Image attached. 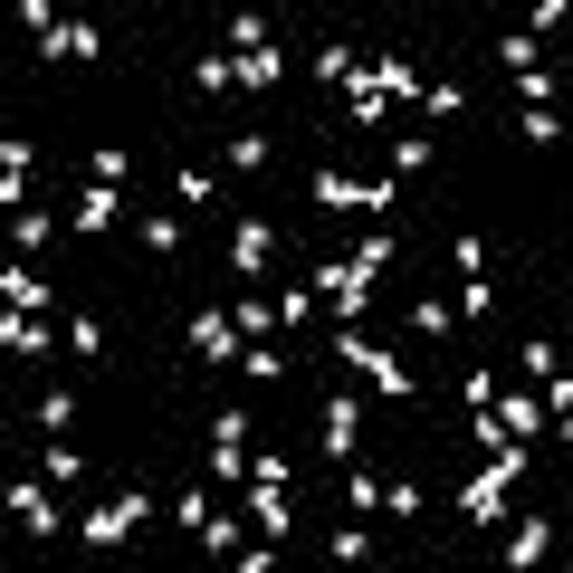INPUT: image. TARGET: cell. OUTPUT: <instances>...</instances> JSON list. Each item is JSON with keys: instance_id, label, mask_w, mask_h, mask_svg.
Returning a JSON list of instances; mask_svg holds the SVG:
<instances>
[{"instance_id": "cell-1", "label": "cell", "mask_w": 573, "mask_h": 573, "mask_svg": "<svg viewBox=\"0 0 573 573\" xmlns=\"http://www.w3.org/2000/svg\"><path fill=\"white\" fill-rule=\"evenodd\" d=\"M516 478H525V440H497V459H487V469L459 487V516H469V525H497V516H506V487H516Z\"/></svg>"}, {"instance_id": "cell-2", "label": "cell", "mask_w": 573, "mask_h": 573, "mask_svg": "<svg viewBox=\"0 0 573 573\" xmlns=\"http://www.w3.org/2000/svg\"><path fill=\"white\" fill-rule=\"evenodd\" d=\"M354 440H363V402L334 392V402H325V459H354Z\"/></svg>"}, {"instance_id": "cell-3", "label": "cell", "mask_w": 573, "mask_h": 573, "mask_svg": "<svg viewBox=\"0 0 573 573\" xmlns=\"http://www.w3.org/2000/svg\"><path fill=\"white\" fill-rule=\"evenodd\" d=\"M268 249H278L268 220H239V230H230V268H239V278H268Z\"/></svg>"}, {"instance_id": "cell-4", "label": "cell", "mask_w": 573, "mask_h": 573, "mask_svg": "<svg viewBox=\"0 0 573 573\" xmlns=\"http://www.w3.org/2000/svg\"><path fill=\"white\" fill-rule=\"evenodd\" d=\"M10 516H20L29 535H58V497H39V478H20V487H10Z\"/></svg>"}, {"instance_id": "cell-5", "label": "cell", "mask_w": 573, "mask_h": 573, "mask_svg": "<svg viewBox=\"0 0 573 573\" xmlns=\"http://www.w3.org/2000/svg\"><path fill=\"white\" fill-rule=\"evenodd\" d=\"M134 516H143V497H105L87 516V545H115V535H134Z\"/></svg>"}, {"instance_id": "cell-6", "label": "cell", "mask_w": 573, "mask_h": 573, "mask_svg": "<svg viewBox=\"0 0 573 573\" xmlns=\"http://www.w3.org/2000/svg\"><path fill=\"white\" fill-rule=\"evenodd\" d=\"M191 354H201V363L230 354V315H191Z\"/></svg>"}, {"instance_id": "cell-7", "label": "cell", "mask_w": 573, "mask_h": 573, "mask_svg": "<svg viewBox=\"0 0 573 573\" xmlns=\"http://www.w3.org/2000/svg\"><path fill=\"white\" fill-rule=\"evenodd\" d=\"M334 564H373V535H363V525H354V516L334 525Z\"/></svg>"}, {"instance_id": "cell-8", "label": "cell", "mask_w": 573, "mask_h": 573, "mask_svg": "<svg viewBox=\"0 0 573 573\" xmlns=\"http://www.w3.org/2000/svg\"><path fill=\"white\" fill-rule=\"evenodd\" d=\"M143 249H153V259H172V249H182V220L153 211V220H143Z\"/></svg>"}, {"instance_id": "cell-9", "label": "cell", "mask_w": 573, "mask_h": 573, "mask_svg": "<svg viewBox=\"0 0 573 573\" xmlns=\"http://www.w3.org/2000/svg\"><path fill=\"white\" fill-rule=\"evenodd\" d=\"M363 506H382V478H363V469H344V516H363Z\"/></svg>"}, {"instance_id": "cell-10", "label": "cell", "mask_w": 573, "mask_h": 573, "mask_svg": "<svg viewBox=\"0 0 573 573\" xmlns=\"http://www.w3.org/2000/svg\"><path fill=\"white\" fill-rule=\"evenodd\" d=\"M249 516L268 525V545H278V535H286V497H268V487H249Z\"/></svg>"}, {"instance_id": "cell-11", "label": "cell", "mask_w": 573, "mask_h": 573, "mask_svg": "<svg viewBox=\"0 0 573 573\" xmlns=\"http://www.w3.org/2000/svg\"><path fill=\"white\" fill-rule=\"evenodd\" d=\"M105 220H115V191H87V201H77V230L96 239V230H105Z\"/></svg>"}, {"instance_id": "cell-12", "label": "cell", "mask_w": 573, "mask_h": 573, "mask_svg": "<svg viewBox=\"0 0 573 573\" xmlns=\"http://www.w3.org/2000/svg\"><path fill=\"white\" fill-rule=\"evenodd\" d=\"M0 296H10V306H48V286L29 278V268H10V278H0Z\"/></svg>"}, {"instance_id": "cell-13", "label": "cell", "mask_w": 573, "mask_h": 573, "mask_svg": "<svg viewBox=\"0 0 573 573\" xmlns=\"http://www.w3.org/2000/svg\"><path fill=\"white\" fill-rule=\"evenodd\" d=\"M239 77H249V87H278L286 58H278V48H259V58H239Z\"/></svg>"}, {"instance_id": "cell-14", "label": "cell", "mask_w": 573, "mask_h": 573, "mask_svg": "<svg viewBox=\"0 0 573 573\" xmlns=\"http://www.w3.org/2000/svg\"><path fill=\"white\" fill-rule=\"evenodd\" d=\"M535 554H545V516H535V525H516V545H506V564L525 573V564H535Z\"/></svg>"}, {"instance_id": "cell-15", "label": "cell", "mask_w": 573, "mask_h": 573, "mask_svg": "<svg viewBox=\"0 0 573 573\" xmlns=\"http://www.w3.org/2000/svg\"><path fill=\"white\" fill-rule=\"evenodd\" d=\"M10 239H20V249H48V211H10Z\"/></svg>"}]
</instances>
